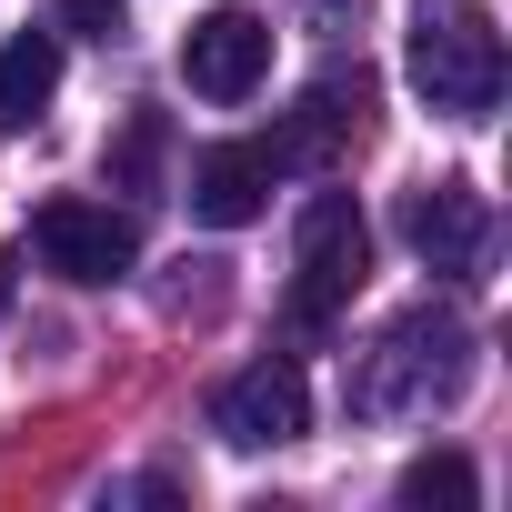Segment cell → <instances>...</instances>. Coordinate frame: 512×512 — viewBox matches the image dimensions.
Returning a JSON list of instances; mask_svg holds the SVG:
<instances>
[{
  "instance_id": "obj_11",
  "label": "cell",
  "mask_w": 512,
  "mask_h": 512,
  "mask_svg": "<svg viewBox=\"0 0 512 512\" xmlns=\"http://www.w3.org/2000/svg\"><path fill=\"white\" fill-rule=\"evenodd\" d=\"M472 492H482V472H472L462 452H422V462H402V512H472Z\"/></svg>"
},
{
  "instance_id": "obj_1",
  "label": "cell",
  "mask_w": 512,
  "mask_h": 512,
  "mask_svg": "<svg viewBox=\"0 0 512 512\" xmlns=\"http://www.w3.org/2000/svg\"><path fill=\"white\" fill-rule=\"evenodd\" d=\"M462 382H472V322L442 312V302H412L352 362V412L362 422H432V412L462 402Z\"/></svg>"
},
{
  "instance_id": "obj_12",
  "label": "cell",
  "mask_w": 512,
  "mask_h": 512,
  "mask_svg": "<svg viewBox=\"0 0 512 512\" xmlns=\"http://www.w3.org/2000/svg\"><path fill=\"white\" fill-rule=\"evenodd\" d=\"M101 171H111L121 191H151V171H161V111H131V121H121V141L101 151Z\"/></svg>"
},
{
  "instance_id": "obj_10",
  "label": "cell",
  "mask_w": 512,
  "mask_h": 512,
  "mask_svg": "<svg viewBox=\"0 0 512 512\" xmlns=\"http://www.w3.org/2000/svg\"><path fill=\"white\" fill-rule=\"evenodd\" d=\"M61 91V31H21V41H0V121L31 131Z\"/></svg>"
},
{
  "instance_id": "obj_13",
  "label": "cell",
  "mask_w": 512,
  "mask_h": 512,
  "mask_svg": "<svg viewBox=\"0 0 512 512\" xmlns=\"http://www.w3.org/2000/svg\"><path fill=\"white\" fill-rule=\"evenodd\" d=\"M61 31H81V41H121V0H61Z\"/></svg>"
},
{
  "instance_id": "obj_3",
  "label": "cell",
  "mask_w": 512,
  "mask_h": 512,
  "mask_svg": "<svg viewBox=\"0 0 512 512\" xmlns=\"http://www.w3.org/2000/svg\"><path fill=\"white\" fill-rule=\"evenodd\" d=\"M362 272H372L362 201H352V191H312V201H302V231H292V322L322 332L332 312H352Z\"/></svg>"
},
{
  "instance_id": "obj_5",
  "label": "cell",
  "mask_w": 512,
  "mask_h": 512,
  "mask_svg": "<svg viewBox=\"0 0 512 512\" xmlns=\"http://www.w3.org/2000/svg\"><path fill=\"white\" fill-rule=\"evenodd\" d=\"M181 81L201 101H251L272 81V21L262 11H241V0H221V11H201L181 31Z\"/></svg>"
},
{
  "instance_id": "obj_15",
  "label": "cell",
  "mask_w": 512,
  "mask_h": 512,
  "mask_svg": "<svg viewBox=\"0 0 512 512\" xmlns=\"http://www.w3.org/2000/svg\"><path fill=\"white\" fill-rule=\"evenodd\" d=\"M0 312H11V251H0Z\"/></svg>"
},
{
  "instance_id": "obj_2",
  "label": "cell",
  "mask_w": 512,
  "mask_h": 512,
  "mask_svg": "<svg viewBox=\"0 0 512 512\" xmlns=\"http://www.w3.org/2000/svg\"><path fill=\"white\" fill-rule=\"evenodd\" d=\"M412 91L442 111V121H482L502 101V31L472 0H442V11L412 21Z\"/></svg>"
},
{
  "instance_id": "obj_9",
  "label": "cell",
  "mask_w": 512,
  "mask_h": 512,
  "mask_svg": "<svg viewBox=\"0 0 512 512\" xmlns=\"http://www.w3.org/2000/svg\"><path fill=\"white\" fill-rule=\"evenodd\" d=\"M272 141H211V151H191V221H211V231H241V221H262V201H272Z\"/></svg>"
},
{
  "instance_id": "obj_4",
  "label": "cell",
  "mask_w": 512,
  "mask_h": 512,
  "mask_svg": "<svg viewBox=\"0 0 512 512\" xmlns=\"http://www.w3.org/2000/svg\"><path fill=\"white\" fill-rule=\"evenodd\" d=\"M31 251H41V272L101 292V282H131L141 231H131L111 201H41V211H31Z\"/></svg>"
},
{
  "instance_id": "obj_7",
  "label": "cell",
  "mask_w": 512,
  "mask_h": 512,
  "mask_svg": "<svg viewBox=\"0 0 512 512\" xmlns=\"http://www.w3.org/2000/svg\"><path fill=\"white\" fill-rule=\"evenodd\" d=\"M302 422H312V382H302V362H251V372H231V382L211 392V432L241 442V452L292 442Z\"/></svg>"
},
{
  "instance_id": "obj_6",
  "label": "cell",
  "mask_w": 512,
  "mask_h": 512,
  "mask_svg": "<svg viewBox=\"0 0 512 512\" xmlns=\"http://www.w3.org/2000/svg\"><path fill=\"white\" fill-rule=\"evenodd\" d=\"M402 241L422 251V272H482V251H492V201L462 181V171H442V181H412L402 191Z\"/></svg>"
},
{
  "instance_id": "obj_8",
  "label": "cell",
  "mask_w": 512,
  "mask_h": 512,
  "mask_svg": "<svg viewBox=\"0 0 512 512\" xmlns=\"http://www.w3.org/2000/svg\"><path fill=\"white\" fill-rule=\"evenodd\" d=\"M362 121H372V71H362V61H352V71H322V81L302 91V111L272 131V171L332 161L342 141H362Z\"/></svg>"
},
{
  "instance_id": "obj_14",
  "label": "cell",
  "mask_w": 512,
  "mask_h": 512,
  "mask_svg": "<svg viewBox=\"0 0 512 512\" xmlns=\"http://www.w3.org/2000/svg\"><path fill=\"white\" fill-rule=\"evenodd\" d=\"M352 11H362V0H312V21H322V31H352Z\"/></svg>"
}]
</instances>
